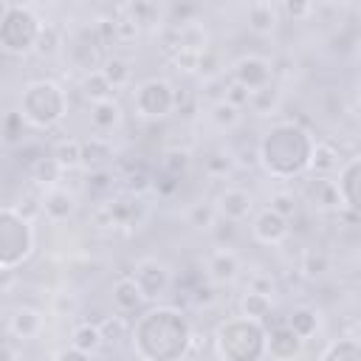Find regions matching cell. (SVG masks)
I'll return each mask as SVG.
<instances>
[{"mask_svg": "<svg viewBox=\"0 0 361 361\" xmlns=\"http://www.w3.org/2000/svg\"><path fill=\"white\" fill-rule=\"evenodd\" d=\"M223 99L240 110V107H245V104H248V90H245V87H240L237 82H231V87H226V96H223Z\"/></svg>", "mask_w": 361, "mask_h": 361, "instance_id": "obj_45", "label": "cell"}, {"mask_svg": "<svg viewBox=\"0 0 361 361\" xmlns=\"http://www.w3.org/2000/svg\"><path fill=\"white\" fill-rule=\"evenodd\" d=\"M240 310H243V319H251V322H262V319L271 313V296L248 290V293L243 296V302H240Z\"/></svg>", "mask_w": 361, "mask_h": 361, "instance_id": "obj_28", "label": "cell"}, {"mask_svg": "<svg viewBox=\"0 0 361 361\" xmlns=\"http://www.w3.org/2000/svg\"><path fill=\"white\" fill-rule=\"evenodd\" d=\"M209 118L217 130H231L237 121H240V110L234 104H228L226 99H217L212 107H209Z\"/></svg>", "mask_w": 361, "mask_h": 361, "instance_id": "obj_30", "label": "cell"}, {"mask_svg": "<svg viewBox=\"0 0 361 361\" xmlns=\"http://www.w3.org/2000/svg\"><path fill=\"white\" fill-rule=\"evenodd\" d=\"M209 231L214 234V240L220 243V248H228V243H231V240H234V234H237V228H234V223H231V220H217Z\"/></svg>", "mask_w": 361, "mask_h": 361, "instance_id": "obj_41", "label": "cell"}, {"mask_svg": "<svg viewBox=\"0 0 361 361\" xmlns=\"http://www.w3.org/2000/svg\"><path fill=\"white\" fill-rule=\"evenodd\" d=\"M39 28H42V23L28 8L11 6L6 20L0 23V42H3V48L14 51V54H25L37 45Z\"/></svg>", "mask_w": 361, "mask_h": 361, "instance_id": "obj_6", "label": "cell"}, {"mask_svg": "<svg viewBox=\"0 0 361 361\" xmlns=\"http://www.w3.org/2000/svg\"><path fill=\"white\" fill-rule=\"evenodd\" d=\"M265 350H268V355L276 358V361H290V358L299 355L302 338H299L288 324H279V327L271 330V336H265Z\"/></svg>", "mask_w": 361, "mask_h": 361, "instance_id": "obj_11", "label": "cell"}, {"mask_svg": "<svg viewBox=\"0 0 361 361\" xmlns=\"http://www.w3.org/2000/svg\"><path fill=\"white\" fill-rule=\"evenodd\" d=\"M51 158L56 161V166H59L62 172L82 166V141H76V138H62V141H56L54 149H51Z\"/></svg>", "mask_w": 361, "mask_h": 361, "instance_id": "obj_22", "label": "cell"}, {"mask_svg": "<svg viewBox=\"0 0 361 361\" xmlns=\"http://www.w3.org/2000/svg\"><path fill=\"white\" fill-rule=\"evenodd\" d=\"M144 302H147V299H144V293L138 290V285H135L133 276L116 279V285H113V305H116L118 313H135Z\"/></svg>", "mask_w": 361, "mask_h": 361, "instance_id": "obj_17", "label": "cell"}, {"mask_svg": "<svg viewBox=\"0 0 361 361\" xmlns=\"http://www.w3.org/2000/svg\"><path fill=\"white\" fill-rule=\"evenodd\" d=\"M59 166H56V161L51 158V155H37V158H31L28 161V175H31V180H37V183H56L59 180Z\"/></svg>", "mask_w": 361, "mask_h": 361, "instance_id": "obj_27", "label": "cell"}, {"mask_svg": "<svg viewBox=\"0 0 361 361\" xmlns=\"http://www.w3.org/2000/svg\"><path fill=\"white\" fill-rule=\"evenodd\" d=\"M54 361H90V355L82 353V350H76V347H68V350H59Z\"/></svg>", "mask_w": 361, "mask_h": 361, "instance_id": "obj_48", "label": "cell"}, {"mask_svg": "<svg viewBox=\"0 0 361 361\" xmlns=\"http://www.w3.org/2000/svg\"><path fill=\"white\" fill-rule=\"evenodd\" d=\"M217 350L226 361H257L265 353V330L251 319H228L217 327Z\"/></svg>", "mask_w": 361, "mask_h": 361, "instance_id": "obj_3", "label": "cell"}, {"mask_svg": "<svg viewBox=\"0 0 361 361\" xmlns=\"http://www.w3.org/2000/svg\"><path fill=\"white\" fill-rule=\"evenodd\" d=\"M276 104H279V93L274 90V85H268V87H259V90L248 93V107H251L254 113H259V116L274 113V110H276Z\"/></svg>", "mask_w": 361, "mask_h": 361, "instance_id": "obj_31", "label": "cell"}, {"mask_svg": "<svg viewBox=\"0 0 361 361\" xmlns=\"http://www.w3.org/2000/svg\"><path fill=\"white\" fill-rule=\"evenodd\" d=\"M189 338L192 327L175 307L147 310L133 327V344L144 361H180L189 350Z\"/></svg>", "mask_w": 361, "mask_h": 361, "instance_id": "obj_1", "label": "cell"}, {"mask_svg": "<svg viewBox=\"0 0 361 361\" xmlns=\"http://www.w3.org/2000/svg\"><path fill=\"white\" fill-rule=\"evenodd\" d=\"M17 285V268H8V265H0V293L11 290Z\"/></svg>", "mask_w": 361, "mask_h": 361, "instance_id": "obj_47", "label": "cell"}, {"mask_svg": "<svg viewBox=\"0 0 361 361\" xmlns=\"http://www.w3.org/2000/svg\"><path fill=\"white\" fill-rule=\"evenodd\" d=\"M39 203H42V214L48 217V220H54V223H62V220H68L71 214H73V209H76V200H73V195L71 192H65V189H48L42 197H39Z\"/></svg>", "mask_w": 361, "mask_h": 361, "instance_id": "obj_15", "label": "cell"}, {"mask_svg": "<svg viewBox=\"0 0 361 361\" xmlns=\"http://www.w3.org/2000/svg\"><path fill=\"white\" fill-rule=\"evenodd\" d=\"M20 116L28 118L34 127H51L65 116V93L56 82L39 79L23 90Z\"/></svg>", "mask_w": 361, "mask_h": 361, "instance_id": "obj_4", "label": "cell"}, {"mask_svg": "<svg viewBox=\"0 0 361 361\" xmlns=\"http://www.w3.org/2000/svg\"><path fill=\"white\" fill-rule=\"evenodd\" d=\"M206 271L214 282H231L240 274V257L231 248H217L206 257Z\"/></svg>", "mask_w": 361, "mask_h": 361, "instance_id": "obj_14", "label": "cell"}, {"mask_svg": "<svg viewBox=\"0 0 361 361\" xmlns=\"http://www.w3.org/2000/svg\"><path fill=\"white\" fill-rule=\"evenodd\" d=\"M234 169V158L228 152H209L206 155V172L212 178H226Z\"/></svg>", "mask_w": 361, "mask_h": 361, "instance_id": "obj_36", "label": "cell"}, {"mask_svg": "<svg viewBox=\"0 0 361 361\" xmlns=\"http://www.w3.org/2000/svg\"><path fill=\"white\" fill-rule=\"evenodd\" d=\"M214 209L223 214V220L240 223V220H245V217L251 214V209H254V197H251L245 189L228 186V189H223V192L217 195V206H214Z\"/></svg>", "mask_w": 361, "mask_h": 361, "instance_id": "obj_10", "label": "cell"}, {"mask_svg": "<svg viewBox=\"0 0 361 361\" xmlns=\"http://www.w3.org/2000/svg\"><path fill=\"white\" fill-rule=\"evenodd\" d=\"M99 330H102V341H116V338L124 336L127 322H124L121 316H107V319L99 322Z\"/></svg>", "mask_w": 361, "mask_h": 361, "instance_id": "obj_38", "label": "cell"}, {"mask_svg": "<svg viewBox=\"0 0 361 361\" xmlns=\"http://www.w3.org/2000/svg\"><path fill=\"white\" fill-rule=\"evenodd\" d=\"M31 251V226L14 209H0V265L17 268Z\"/></svg>", "mask_w": 361, "mask_h": 361, "instance_id": "obj_5", "label": "cell"}, {"mask_svg": "<svg viewBox=\"0 0 361 361\" xmlns=\"http://www.w3.org/2000/svg\"><path fill=\"white\" fill-rule=\"evenodd\" d=\"M322 361H361V347L355 338H338L324 350Z\"/></svg>", "mask_w": 361, "mask_h": 361, "instance_id": "obj_29", "label": "cell"}, {"mask_svg": "<svg viewBox=\"0 0 361 361\" xmlns=\"http://www.w3.org/2000/svg\"><path fill=\"white\" fill-rule=\"evenodd\" d=\"M127 189L135 192V195H141V192L152 189V180H149V175H147L144 169H138V172H130V178H127Z\"/></svg>", "mask_w": 361, "mask_h": 361, "instance_id": "obj_44", "label": "cell"}, {"mask_svg": "<svg viewBox=\"0 0 361 361\" xmlns=\"http://www.w3.org/2000/svg\"><path fill=\"white\" fill-rule=\"evenodd\" d=\"M313 172L319 175H327L333 169L341 166V152L333 141H313V152H310V164H307Z\"/></svg>", "mask_w": 361, "mask_h": 361, "instance_id": "obj_20", "label": "cell"}, {"mask_svg": "<svg viewBox=\"0 0 361 361\" xmlns=\"http://www.w3.org/2000/svg\"><path fill=\"white\" fill-rule=\"evenodd\" d=\"M279 23V8L271 3H251L248 6V28L254 34H271Z\"/></svg>", "mask_w": 361, "mask_h": 361, "instance_id": "obj_21", "label": "cell"}, {"mask_svg": "<svg viewBox=\"0 0 361 361\" xmlns=\"http://www.w3.org/2000/svg\"><path fill=\"white\" fill-rule=\"evenodd\" d=\"M104 341H102V330H99V324H90V322H82V324H76L73 327V336H71V347H76V350H82V353H96L99 347H102Z\"/></svg>", "mask_w": 361, "mask_h": 361, "instance_id": "obj_23", "label": "cell"}, {"mask_svg": "<svg viewBox=\"0 0 361 361\" xmlns=\"http://www.w3.org/2000/svg\"><path fill=\"white\" fill-rule=\"evenodd\" d=\"M39 54H45V56H51V54H56L59 51V31L54 28V25H42L39 28V37H37V45H34Z\"/></svg>", "mask_w": 361, "mask_h": 361, "instance_id": "obj_37", "label": "cell"}, {"mask_svg": "<svg viewBox=\"0 0 361 361\" xmlns=\"http://www.w3.org/2000/svg\"><path fill=\"white\" fill-rule=\"evenodd\" d=\"M107 186H110V172L96 169V172L87 175V189H90V192H104Z\"/></svg>", "mask_w": 361, "mask_h": 361, "instance_id": "obj_46", "label": "cell"}, {"mask_svg": "<svg viewBox=\"0 0 361 361\" xmlns=\"http://www.w3.org/2000/svg\"><path fill=\"white\" fill-rule=\"evenodd\" d=\"M133 279H135V285H138V290L144 293V299H158V296H164L166 290H169V268L164 265V262H158V259H138L135 262V274H133Z\"/></svg>", "mask_w": 361, "mask_h": 361, "instance_id": "obj_8", "label": "cell"}, {"mask_svg": "<svg viewBox=\"0 0 361 361\" xmlns=\"http://www.w3.org/2000/svg\"><path fill=\"white\" fill-rule=\"evenodd\" d=\"M42 330V313L34 307H17L8 316V333L14 338H34Z\"/></svg>", "mask_w": 361, "mask_h": 361, "instance_id": "obj_19", "label": "cell"}, {"mask_svg": "<svg viewBox=\"0 0 361 361\" xmlns=\"http://www.w3.org/2000/svg\"><path fill=\"white\" fill-rule=\"evenodd\" d=\"M133 104H135L138 116H144V118H164L175 107V90L164 79H147L138 85Z\"/></svg>", "mask_w": 361, "mask_h": 361, "instance_id": "obj_7", "label": "cell"}, {"mask_svg": "<svg viewBox=\"0 0 361 361\" xmlns=\"http://www.w3.org/2000/svg\"><path fill=\"white\" fill-rule=\"evenodd\" d=\"M113 155V147L107 138H90V141H82V164H90V166H99L102 161H107Z\"/></svg>", "mask_w": 361, "mask_h": 361, "instance_id": "obj_32", "label": "cell"}, {"mask_svg": "<svg viewBox=\"0 0 361 361\" xmlns=\"http://www.w3.org/2000/svg\"><path fill=\"white\" fill-rule=\"evenodd\" d=\"M0 361H20V350L11 341H0Z\"/></svg>", "mask_w": 361, "mask_h": 361, "instance_id": "obj_49", "label": "cell"}, {"mask_svg": "<svg viewBox=\"0 0 361 361\" xmlns=\"http://www.w3.org/2000/svg\"><path fill=\"white\" fill-rule=\"evenodd\" d=\"M310 152H313L310 133L293 121L274 124L259 144L262 166L276 178H290L305 172L310 164Z\"/></svg>", "mask_w": 361, "mask_h": 361, "instance_id": "obj_2", "label": "cell"}, {"mask_svg": "<svg viewBox=\"0 0 361 361\" xmlns=\"http://www.w3.org/2000/svg\"><path fill=\"white\" fill-rule=\"evenodd\" d=\"M288 231H290L288 220H285L282 214L271 212V209L259 212V214H257V220H254V237H257L259 243L276 245V243H282V240L288 237Z\"/></svg>", "mask_w": 361, "mask_h": 361, "instance_id": "obj_12", "label": "cell"}, {"mask_svg": "<svg viewBox=\"0 0 361 361\" xmlns=\"http://www.w3.org/2000/svg\"><path fill=\"white\" fill-rule=\"evenodd\" d=\"M121 121V104L110 96L104 102H96L90 110V127L99 133V138H104V133H113Z\"/></svg>", "mask_w": 361, "mask_h": 361, "instance_id": "obj_16", "label": "cell"}, {"mask_svg": "<svg viewBox=\"0 0 361 361\" xmlns=\"http://www.w3.org/2000/svg\"><path fill=\"white\" fill-rule=\"evenodd\" d=\"M161 164H164V172L169 178H180L189 169V152L186 149H166Z\"/></svg>", "mask_w": 361, "mask_h": 361, "instance_id": "obj_35", "label": "cell"}, {"mask_svg": "<svg viewBox=\"0 0 361 361\" xmlns=\"http://www.w3.org/2000/svg\"><path fill=\"white\" fill-rule=\"evenodd\" d=\"M271 76H274L271 62L262 59V56H257V54L240 56V59L234 62V82H237L240 87H245L248 93L259 90V87H268V85H271Z\"/></svg>", "mask_w": 361, "mask_h": 361, "instance_id": "obj_9", "label": "cell"}, {"mask_svg": "<svg viewBox=\"0 0 361 361\" xmlns=\"http://www.w3.org/2000/svg\"><path fill=\"white\" fill-rule=\"evenodd\" d=\"M282 8H285L290 17H305V14H307L313 6H310V3H285Z\"/></svg>", "mask_w": 361, "mask_h": 361, "instance_id": "obj_50", "label": "cell"}, {"mask_svg": "<svg viewBox=\"0 0 361 361\" xmlns=\"http://www.w3.org/2000/svg\"><path fill=\"white\" fill-rule=\"evenodd\" d=\"M79 87H82V96L90 99L93 104L110 99V93H113V87H110L107 79L99 73V68H96V71H87V73L82 76V85H79Z\"/></svg>", "mask_w": 361, "mask_h": 361, "instance_id": "obj_26", "label": "cell"}, {"mask_svg": "<svg viewBox=\"0 0 361 361\" xmlns=\"http://www.w3.org/2000/svg\"><path fill=\"white\" fill-rule=\"evenodd\" d=\"M330 268V257L322 251V248H307L305 254H302V271L307 274V276H319V274H324Z\"/></svg>", "mask_w": 361, "mask_h": 361, "instance_id": "obj_34", "label": "cell"}, {"mask_svg": "<svg viewBox=\"0 0 361 361\" xmlns=\"http://www.w3.org/2000/svg\"><path fill=\"white\" fill-rule=\"evenodd\" d=\"M302 341L305 338H310L316 330H319V313L316 310H310V307H296L290 316H288V322H285Z\"/></svg>", "mask_w": 361, "mask_h": 361, "instance_id": "obj_24", "label": "cell"}, {"mask_svg": "<svg viewBox=\"0 0 361 361\" xmlns=\"http://www.w3.org/2000/svg\"><path fill=\"white\" fill-rule=\"evenodd\" d=\"M90 223H93V226H99V228H116V223H113V214H110V206H107V200H104V203H99V206L90 212Z\"/></svg>", "mask_w": 361, "mask_h": 361, "instance_id": "obj_43", "label": "cell"}, {"mask_svg": "<svg viewBox=\"0 0 361 361\" xmlns=\"http://www.w3.org/2000/svg\"><path fill=\"white\" fill-rule=\"evenodd\" d=\"M358 175H361V158H350L338 169V197L347 203L350 212H358Z\"/></svg>", "mask_w": 361, "mask_h": 361, "instance_id": "obj_13", "label": "cell"}, {"mask_svg": "<svg viewBox=\"0 0 361 361\" xmlns=\"http://www.w3.org/2000/svg\"><path fill=\"white\" fill-rule=\"evenodd\" d=\"M305 197L319 206V209H338L341 206V197H338V189H336V180H327V178H313L305 183Z\"/></svg>", "mask_w": 361, "mask_h": 361, "instance_id": "obj_18", "label": "cell"}, {"mask_svg": "<svg viewBox=\"0 0 361 361\" xmlns=\"http://www.w3.org/2000/svg\"><path fill=\"white\" fill-rule=\"evenodd\" d=\"M99 73L107 79V85H110V87H121V85H127V82H130L133 68H130V62H127L124 56H107V59L102 62Z\"/></svg>", "mask_w": 361, "mask_h": 361, "instance_id": "obj_25", "label": "cell"}, {"mask_svg": "<svg viewBox=\"0 0 361 361\" xmlns=\"http://www.w3.org/2000/svg\"><path fill=\"white\" fill-rule=\"evenodd\" d=\"M271 212H276V214H282L285 220L296 212V197L290 195V192H274L271 195V206H268Z\"/></svg>", "mask_w": 361, "mask_h": 361, "instance_id": "obj_40", "label": "cell"}, {"mask_svg": "<svg viewBox=\"0 0 361 361\" xmlns=\"http://www.w3.org/2000/svg\"><path fill=\"white\" fill-rule=\"evenodd\" d=\"M0 135H3V141H8V144L20 141V138H23V116H20V113H8V116L3 118Z\"/></svg>", "mask_w": 361, "mask_h": 361, "instance_id": "obj_39", "label": "cell"}, {"mask_svg": "<svg viewBox=\"0 0 361 361\" xmlns=\"http://www.w3.org/2000/svg\"><path fill=\"white\" fill-rule=\"evenodd\" d=\"M8 8H11V6H8V3H3V0H0V23H3V20H6V14H8Z\"/></svg>", "mask_w": 361, "mask_h": 361, "instance_id": "obj_51", "label": "cell"}, {"mask_svg": "<svg viewBox=\"0 0 361 361\" xmlns=\"http://www.w3.org/2000/svg\"><path fill=\"white\" fill-rule=\"evenodd\" d=\"M113 34H116V39H135L138 25L133 17H118V20H113Z\"/></svg>", "mask_w": 361, "mask_h": 361, "instance_id": "obj_42", "label": "cell"}, {"mask_svg": "<svg viewBox=\"0 0 361 361\" xmlns=\"http://www.w3.org/2000/svg\"><path fill=\"white\" fill-rule=\"evenodd\" d=\"M186 223L192 226V228H212L214 223H217V209L212 206V203H195L192 209H189V214H186Z\"/></svg>", "mask_w": 361, "mask_h": 361, "instance_id": "obj_33", "label": "cell"}]
</instances>
